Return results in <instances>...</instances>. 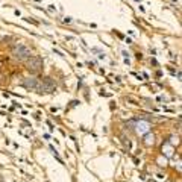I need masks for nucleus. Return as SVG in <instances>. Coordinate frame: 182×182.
Masks as SVG:
<instances>
[{
	"label": "nucleus",
	"instance_id": "39448f33",
	"mask_svg": "<svg viewBox=\"0 0 182 182\" xmlns=\"http://www.w3.org/2000/svg\"><path fill=\"white\" fill-rule=\"evenodd\" d=\"M38 80L40 79H37V78H27L26 80H25V87H27V88H37V85H38Z\"/></svg>",
	"mask_w": 182,
	"mask_h": 182
},
{
	"label": "nucleus",
	"instance_id": "f257e3e1",
	"mask_svg": "<svg viewBox=\"0 0 182 182\" xmlns=\"http://www.w3.org/2000/svg\"><path fill=\"white\" fill-rule=\"evenodd\" d=\"M35 90H38L40 93H43V91L52 93V91L56 90V85H55V82H53L50 78H44L43 80H38V85H37Z\"/></svg>",
	"mask_w": 182,
	"mask_h": 182
},
{
	"label": "nucleus",
	"instance_id": "423d86ee",
	"mask_svg": "<svg viewBox=\"0 0 182 182\" xmlns=\"http://www.w3.org/2000/svg\"><path fill=\"white\" fill-rule=\"evenodd\" d=\"M146 144H153V135H147L146 137Z\"/></svg>",
	"mask_w": 182,
	"mask_h": 182
},
{
	"label": "nucleus",
	"instance_id": "7ed1b4c3",
	"mask_svg": "<svg viewBox=\"0 0 182 182\" xmlns=\"http://www.w3.org/2000/svg\"><path fill=\"white\" fill-rule=\"evenodd\" d=\"M27 68L30 72H40L43 68V61L40 58H37V56H30L27 59Z\"/></svg>",
	"mask_w": 182,
	"mask_h": 182
},
{
	"label": "nucleus",
	"instance_id": "20e7f679",
	"mask_svg": "<svg viewBox=\"0 0 182 182\" xmlns=\"http://www.w3.org/2000/svg\"><path fill=\"white\" fill-rule=\"evenodd\" d=\"M137 132H138L140 135L149 132V123H147V122H138V123H137Z\"/></svg>",
	"mask_w": 182,
	"mask_h": 182
},
{
	"label": "nucleus",
	"instance_id": "0eeeda50",
	"mask_svg": "<svg viewBox=\"0 0 182 182\" xmlns=\"http://www.w3.org/2000/svg\"><path fill=\"white\" fill-rule=\"evenodd\" d=\"M165 153H167L168 156L172 155V147H170V146H165Z\"/></svg>",
	"mask_w": 182,
	"mask_h": 182
},
{
	"label": "nucleus",
	"instance_id": "f03ea898",
	"mask_svg": "<svg viewBox=\"0 0 182 182\" xmlns=\"http://www.w3.org/2000/svg\"><path fill=\"white\" fill-rule=\"evenodd\" d=\"M12 55H14V58H17L18 61H26L30 58V50L25 47V46H21V44H18V46H15L14 49H12Z\"/></svg>",
	"mask_w": 182,
	"mask_h": 182
}]
</instances>
